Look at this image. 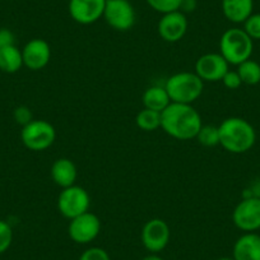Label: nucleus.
I'll return each instance as SVG.
<instances>
[{"label":"nucleus","instance_id":"nucleus-20","mask_svg":"<svg viewBox=\"0 0 260 260\" xmlns=\"http://www.w3.org/2000/svg\"><path fill=\"white\" fill-rule=\"evenodd\" d=\"M237 73L241 78L242 84L255 86L260 83V64L254 60L247 59L237 65Z\"/></svg>","mask_w":260,"mask_h":260},{"label":"nucleus","instance_id":"nucleus-14","mask_svg":"<svg viewBox=\"0 0 260 260\" xmlns=\"http://www.w3.org/2000/svg\"><path fill=\"white\" fill-rule=\"evenodd\" d=\"M23 65L29 71H41L51 59V49L49 42L42 39H34L24 45L22 50Z\"/></svg>","mask_w":260,"mask_h":260},{"label":"nucleus","instance_id":"nucleus-31","mask_svg":"<svg viewBox=\"0 0 260 260\" xmlns=\"http://www.w3.org/2000/svg\"><path fill=\"white\" fill-rule=\"evenodd\" d=\"M142 260H165V259H164V257L159 256V255L152 254V252H151V254L147 255V256H144Z\"/></svg>","mask_w":260,"mask_h":260},{"label":"nucleus","instance_id":"nucleus-3","mask_svg":"<svg viewBox=\"0 0 260 260\" xmlns=\"http://www.w3.org/2000/svg\"><path fill=\"white\" fill-rule=\"evenodd\" d=\"M171 102L191 105L203 93L204 82L191 72H180L172 74L165 83Z\"/></svg>","mask_w":260,"mask_h":260},{"label":"nucleus","instance_id":"nucleus-16","mask_svg":"<svg viewBox=\"0 0 260 260\" xmlns=\"http://www.w3.org/2000/svg\"><path fill=\"white\" fill-rule=\"evenodd\" d=\"M52 181L61 189L76 185L78 170L76 164L69 158H57L51 166Z\"/></svg>","mask_w":260,"mask_h":260},{"label":"nucleus","instance_id":"nucleus-11","mask_svg":"<svg viewBox=\"0 0 260 260\" xmlns=\"http://www.w3.org/2000/svg\"><path fill=\"white\" fill-rule=\"evenodd\" d=\"M229 65L219 52H209L198 57L195 62V74L203 82H219L230 71Z\"/></svg>","mask_w":260,"mask_h":260},{"label":"nucleus","instance_id":"nucleus-30","mask_svg":"<svg viewBox=\"0 0 260 260\" xmlns=\"http://www.w3.org/2000/svg\"><path fill=\"white\" fill-rule=\"evenodd\" d=\"M197 8V0H181V4H180V12L182 13H189V12L195 11Z\"/></svg>","mask_w":260,"mask_h":260},{"label":"nucleus","instance_id":"nucleus-7","mask_svg":"<svg viewBox=\"0 0 260 260\" xmlns=\"http://www.w3.org/2000/svg\"><path fill=\"white\" fill-rule=\"evenodd\" d=\"M104 18L111 28L125 32L136 24V11L129 0H106Z\"/></svg>","mask_w":260,"mask_h":260},{"label":"nucleus","instance_id":"nucleus-12","mask_svg":"<svg viewBox=\"0 0 260 260\" xmlns=\"http://www.w3.org/2000/svg\"><path fill=\"white\" fill-rule=\"evenodd\" d=\"M106 0H69V14L79 24H92L104 17Z\"/></svg>","mask_w":260,"mask_h":260},{"label":"nucleus","instance_id":"nucleus-26","mask_svg":"<svg viewBox=\"0 0 260 260\" xmlns=\"http://www.w3.org/2000/svg\"><path fill=\"white\" fill-rule=\"evenodd\" d=\"M79 260H111L110 255L106 250L101 247H89L84 250L79 256Z\"/></svg>","mask_w":260,"mask_h":260},{"label":"nucleus","instance_id":"nucleus-6","mask_svg":"<svg viewBox=\"0 0 260 260\" xmlns=\"http://www.w3.org/2000/svg\"><path fill=\"white\" fill-rule=\"evenodd\" d=\"M91 198L86 189L78 185H72L60 191L57 198V209L68 219H73L89 209Z\"/></svg>","mask_w":260,"mask_h":260},{"label":"nucleus","instance_id":"nucleus-29","mask_svg":"<svg viewBox=\"0 0 260 260\" xmlns=\"http://www.w3.org/2000/svg\"><path fill=\"white\" fill-rule=\"evenodd\" d=\"M14 41H16V37H14V34L11 29L0 28V49L12 46V45H14Z\"/></svg>","mask_w":260,"mask_h":260},{"label":"nucleus","instance_id":"nucleus-18","mask_svg":"<svg viewBox=\"0 0 260 260\" xmlns=\"http://www.w3.org/2000/svg\"><path fill=\"white\" fill-rule=\"evenodd\" d=\"M142 101H143L144 109L153 110L157 112H162L171 104V100L165 86H152L147 88L142 97Z\"/></svg>","mask_w":260,"mask_h":260},{"label":"nucleus","instance_id":"nucleus-2","mask_svg":"<svg viewBox=\"0 0 260 260\" xmlns=\"http://www.w3.org/2000/svg\"><path fill=\"white\" fill-rule=\"evenodd\" d=\"M219 144L230 153L241 154L250 151L256 141L255 129L242 117L224 119L218 126Z\"/></svg>","mask_w":260,"mask_h":260},{"label":"nucleus","instance_id":"nucleus-1","mask_svg":"<svg viewBox=\"0 0 260 260\" xmlns=\"http://www.w3.org/2000/svg\"><path fill=\"white\" fill-rule=\"evenodd\" d=\"M203 126L199 112L186 104L171 102L161 112V127L166 134L179 141H190Z\"/></svg>","mask_w":260,"mask_h":260},{"label":"nucleus","instance_id":"nucleus-8","mask_svg":"<svg viewBox=\"0 0 260 260\" xmlns=\"http://www.w3.org/2000/svg\"><path fill=\"white\" fill-rule=\"evenodd\" d=\"M232 221L244 232H255L260 229V198L246 197L232 212Z\"/></svg>","mask_w":260,"mask_h":260},{"label":"nucleus","instance_id":"nucleus-10","mask_svg":"<svg viewBox=\"0 0 260 260\" xmlns=\"http://www.w3.org/2000/svg\"><path fill=\"white\" fill-rule=\"evenodd\" d=\"M171 239L170 227L164 219H149L142 230V242L144 247L152 254L161 252L169 245Z\"/></svg>","mask_w":260,"mask_h":260},{"label":"nucleus","instance_id":"nucleus-13","mask_svg":"<svg viewBox=\"0 0 260 260\" xmlns=\"http://www.w3.org/2000/svg\"><path fill=\"white\" fill-rule=\"evenodd\" d=\"M157 31L164 41L171 42V44L180 41L184 39L187 31L186 16L180 11L162 14L161 19L158 21Z\"/></svg>","mask_w":260,"mask_h":260},{"label":"nucleus","instance_id":"nucleus-23","mask_svg":"<svg viewBox=\"0 0 260 260\" xmlns=\"http://www.w3.org/2000/svg\"><path fill=\"white\" fill-rule=\"evenodd\" d=\"M146 2L153 11L162 14L179 11L181 4V0H146Z\"/></svg>","mask_w":260,"mask_h":260},{"label":"nucleus","instance_id":"nucleus-21","mask_svg":"<svg viewBox=\"0 0 260 260\" xmlns=\"http://www.w3.org/2000/svg\"><path fill=\"white\" fill-rule=\"evenodd\" d=\"M136 124L144 132H154L161 127V112L149 109H143L137 114Z\"/></svg>","mask_w":260,"mask_h":260},{"label":"nucleus","instance_id":"nucleus-27","mask_svg":"<svg viewBox=\"0 0 260 260\" xmlns=\"http://www.w3.org/2000/svg\"><path fill=\"white\" fill-rule=\"evenodd\" d=\"M13 116L14 120H16L19 125H22V126H24V125H27L28 122H31L32 120H34V115H32L31 110L27 106L17 107L13 112Z\"/></svg>","mask_w":260,"mask_h":260},{"label":"nucleus","instance_id":"nucleus-22","mask_svg":"<svg viewBox=\"0 0 260 260\" xmlns=\"http://www.w3.org/2000/svg\"><path fill=\"white\" fill-rule=\"evenodd\" d=\"M197 139L204 147H214L219 144V130L214 125H203L197 134Z\"/></svg>","mask_w":260,"mask_h":260},{"label":"nucleus","instance_id":"nucleus-19","mask_svg":"<svg viewBox=\"0 0 260 260\" xmlns=\"http://www.w3.org/2000/svg\"><path fill=\"white\" fill-rule=\"evenodd\" d=\"M22 67H23L22 50H19L16 45L0 49V71L13 74L21 71Z\"/></svg>","mask_w":260,"mask_h":260},{"label":"nucleus","instance_id":"nucleus-33","mask_svg":"<svg viewBox=\"0 0 260 260\" xmlns=\"http://www.w3.org/2000/svg\"><path fill=\"white\" fill-rule=\"evenodd\" d=\"M0 260H2V259H0Z\"/></svg>","mask_w":260,"mask_h":260},{"label":"nucleus","instance_id":"nucleus-25","mask_svg":"<svg viewBox=\"0 0 260 260\" xmlns=\"http://www.w3.org/2000/svg\"><path fill=\"white\" fill-rule=\"evenodd\" d=\"M244 29L250 39L260 40V13H252L246 21L244 22Z\"/></svg>","mask_w":260,"mask_h":260},{"label":"nucleus","instance_id":"nucleus-32","mask_svg":"<svg viewBox=\"0 0 260 260\" xmlns=\"http://www.w3.org/2000/svg\"><path fill=\"white\" fill-rule=\"evenodd\" d=\"M217 260H235L234 257H227V256H224V257H219V259H217Z\"/></svg>","mask_w":260,"mask_h":260},{"label":"nucleus","instance_id":"nucleus-9","mask_svg":"<svg viewBox=\"0 0 260 260\" xmlns=\"http://www.w3.org/2000/svg\"><path fill=\"white\" fill-rule=\"evenodd\" d=\"M101 232V221L91 212L71 219L68 227L69 237L77 244L86 245L93 241Z\"/></svg>","mask_w":260,"mask_h":260},{"label":"nucleus","instance_id":"nucleus-5","mask_svg":"<svg viewBox=\"0 0 260 260\" xmlns=\"http://www.w3.org/2000/svg\"><path fill=\"white\" fill-rule=\"evenodd\" d=\"M21 139L24 147L40 152L50 148L56 139V130L46 120H32L22 126Z\"/></svg>","mask_w":260,"mask_h":260},{"label":"nucleus","instance_id":"nucleus-4","mask_svg":"<svg viewBox=\"0 0 260 260\" xmlns=\"http://www.w3.org/2000/svg\"><path fill=\"white\" fill-rule=\"evenodd\" d=\"M254 42L242 28H230L219 40V54L229 64L239 65L250 59Z\"/></svg>","mask_w":260,"mask_h":260},{"label":"nucleus","instance_id":"nucleus-15","mask_svg":"<svg viewBox=\"0 0 260 260\" xmlns=\"http://www.w3.org/2000/svg\"><path fill=\"white\" fill-rule=\"evenodd\" d=\"M232 257L235 260H260V235L246 232L236 240Z\"/></svg>","mask_w":260,"mask_h":260},{"label":"nucleus","instance_id":"nucleus-24","mask_svg":"<svg viewBox=\"0 0 260 260\" xmlns=\"http://www.w3.org/2000/svg\"><path fill=\"white\" fill-rule=\"evenodd\" d=\"M13 242V230L8 222L0 219V254L6 252Z\"/></svg>","mask_w":260,"mask_h":260},{"label":"nucleus","instance_id":"nucleus-17","mask_svg":"<svg viewBox=\"0 0 260 260\" xmlns=\"http://www.w3.org/2000/svg\"><path fill=\"white\" fill-rule=\"evenodd\" d=\"M254 0H222L223 16L232 23H244L252 14Z\"/></svg>","mask_w":260,"mask_h":260},{"label":"nucleus","instance_id":"nucleus-28","mask_svg":"<svg viewBox=\"0 0 260 260\" xmlns=\"http://www.w3.org/2000/svg\"><path fill=\"white\" fill-rule=\"evenodd\" d=\"M222 83H223V86L226 87V88L234 91V89H237L241 87L242 81L241 78H240L237 71H229L224 74L223 78H222Z\"/></svg>","mask_w":260,"mask_h":260}]
</instances>
